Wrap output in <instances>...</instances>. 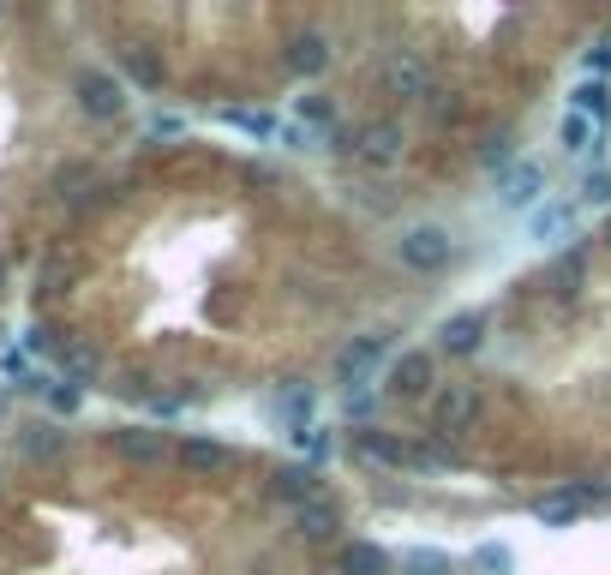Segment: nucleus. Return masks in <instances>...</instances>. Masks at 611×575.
<instances>
[{
  "label": "nucleus",
  "mask_w": 611,
  "mask_h": 575,
  "mask_svg": "<svg viewBox=\"0 0 611 575\" xmlns=\"http://www.w3.org/2000/svg\"><path fill=\"white\" fill-rule=\"evenodd\" d=\"M78 402H84V390H78V384H66V378H60V384H48V408H54V414H78Z\"/></svg>",
  "instance_id": "nucleus-31"
},
{
  "label": "nucleus",
  "mask_w": 611,
  "mask_h": 575,
  "mask_svg": "<svg viewBox=\"0 0 611 575\" xmlns=\"http://www.w3.org/2000/svg\"><path fill=\"white\" fill-rule=\"evenodd\" d=\"M294 444H300V450H306L312 462H330V456H336V432H324V426H312V432H300Z\"/></svg>",
  "instance_id": "nucleus-29"
},
{
  "label": "nucleus",
  "mask_w": 611,
  "mask_h": 575,
  "mask_svg": "<svg viewBox=\"0 0 611 575\" xmlns=\"http://www.w3.org/2000/svg\"><path fill=\"white\" fill-rule=\"evenodd\" d=\"M582 198H588V204H611V168H594V174L582 180Z\"/></svg>",
  "instance_id": "nucleus-34"
},
{
  "label": "nucleus",
  "mask_w": 611,
  "mask_h": 575,
  "mask_svg": "<svg viewBox=\"0 0 611 575\" xmlns=\"http://www.w3.org/2000/svg\"><path fill=\"white\" fill-rule=\"evenodd\" d=\"M330 36L324 30H300V36H288L282 42V66L288 72H300V78H318V72H330Z\"/></svg>",
  "instance_id": "nucleus-7"
},
{
  "label": "nucleus",
  "mask_w": 611,
  "mask_h": 575,
  "mask_svg": "<svg viewBox=\"0 0 611 575\" xmlns=\"http://www.w3.org/2000/svg\"><path fill=\"white\" fill-rule=\"evenodd\" d=\"M336 575H390V552L378 540H354V546H342Z\"/></svg>",
  "instance_id": "nucleus-14"
},
{
  "label": "nucleus",
  "mask_w": 611,
  "mask_h": 575,
  "mask_svg": "<svg viewBox=\"0 0 611 575\" xmlns=\"http://www.w3.org/2000/svg\"><path fill=\"white\" fill-rule=\"evenodd\" d=\"M408 462H414V468H450V462H456V450H450V444H438V438H420V444H408Z\"/></svg>",
  "instance_id": "nucleus-27"
},
{
  "label": "nucleus",
  "mask_w": 611,
  "mask_h": 575,
  "mask_svg": "<svg viewBox=\"0 0 611 575\" xmlns=\"http://www.w3.org/2000/svg\"><path fill=\"white\" fill-rule=\"evenodd\" d=\"M276 498H288L294 510H300V504H312V498H318L312 468H282V474H276Z\"/></svg>",
  "instance_id": "nucleus-20"
},
{
  "label": "nucleus",
  "mask_w": 611,
  "mask_h": 575,
  "mask_svg": "<svg viewBox=\"0 0 611 575\" xmlns=\"http://www.w3.org/2000/svg\"><path fill=\"white\" fill-rule=\"evenodd\" d=\"M570 222H576V204H546V210H534V240H564L570 234Z\"/></svg>",
  "instance_id": "nucleus-19"
},
{
  "label": "nucleus",
  "mask_w": 611,
  "mask_h": 575,
  "mask_svg": "<svg viewBox=\"0 0 611 575\" xmlns=\"http://www.w3.org/2000/svg\"><path fill=\"white\" fill-rule=\"evenodd\" d=\"M456 108H462L456 90H432V96H426V114H432V120H456Z\"/></svg>",
  "instance_id": "nucleus-35"
},
{
  "label": "nucleus",
  "mask_w": 611,
  "mask_h": 575,
  "mask_svg": "<svg viewBox=\"0 0 611 575\" xmlns=\"http://www.w3.org/2000/svg\"><path fill=\"white\" fill-rule=\"evenodd\" d=\"M474 414H480L474 384H444V390L432 396V426H438V438H462V432L474 426Z\"/></svg>",
  "instance_id": "nucleus-5"
},
{
  "label": "nucleus",
  "mask_w": 611,
  "mask_h": 575,
  "mask_svg": "<svg viewBox=\"0 0 611 575\" xmlns=\"http://www.w3.org/2000/svg\"><path fill=\"white\" fill-rule=\"evenodd\" d=\"M0 408H6V390H0Z\"/></svg>",
  "instance_id": "nucleus-38"
},
{
  "label": "nucleus",
  "mask_w": 611,
  "mask_h": 575,
  "mask_svg": "<svg viewBox=\"0 0 611 575\" xmlns=\"http://www.w3.org/2000/svg\"><path fill=\"white\" fill-rule=\"evenodd\" d=\"M390 354H396V336H390V330H366V336H354V342L336 354V384H342L348 396H354V390H366Z\"/></svg>",
  "instance_id": "nucleus-1"
},
{
  "label": "nucleus",
  "mask_w": 611,
  "mask_h": 575,
  "mask_svg": "<svg viewBox=\"0 0 611 575\" xmlns=\"http://www.w3.org/2000/svg\"><path fill=\"white\" fill-rule=\"evenodd\" d=\"M66 450V432H54V426H18V456H30V462H54Z\"/></svg>",
  "instance_id": "nucleus-17"
},
{
  "label": "nucleus",
  "mask_w": 611,
  "mask_h": 575,
  "mask_svg": "<svg viewBox=\"0 0 611 575\" xmlns=\"http://www.w3.org/2000/svg\"><path fill=\"white\" fill-rule=\"evenodd\" d=\"M294 528H300L306 540H330V534L342 528V516H336V504H330V498H312V504H300V510H294Z\"/></svg>",
  "instance_id": "nucleus-16"
},
{
  "label": "nucleus",
  "mask_w": 611,
  "mask_h": 575,
  "mask_svg": "<svg viewBox=\"0 0 611 575\" xmlns=\"http://www.w3.org/2000/svg\"><path fill=\"white\" fill-rule=\"evenodd\" d=\"M276 414H282L288 438L312 432V384H288V390H276Z\"/></svg>",
  "instance_id": "nucleus-15"
},
{
  "label": "nucleus",
  "mask_w": 611,
  "mask_h": 575,
  "mask_svg": "<svg viewBox=\"0 0 611 575\" xmlns=\"http://www.w3.org/2000/svg\"><path fill=\"white\" fill-rule=\"evenodd\" d=\"M114 450H120L126 462H144V468H150V462L168 456V438L150 432V426H120V432H114Z\"/></svg>",
  "instance_id": "nucleus-12"
},
{
  "label": "nucleus",
  "mask_w": 611,
  "mask_h": 575,
  "mask_svg": "<svg viewBox=\"0 0 611 575\" xmlns=\"http://www.w3.org/2000/svg\"><path fill=\"white\" fill-rule=\"evenodd\" d=\"M72 96H78V108L90 114V120H114V114H126V90H120V78L114 72H78L72 78Z\"/></svg>",
  "instance_id": "nucleus-3"
},
{
  "label": "nucleus",
  "mask_w": 611,
  "mask_h": 575,
  "mask_svg": "<svg viewBox=\"0 0 611 575\" xmlns=\"http://www.w3.org/2000/svg\"><path fill=\"white\" fill-rule=\"evenodd\" d=\"M438 348L456 354V360L480 354V348H486V312H456V318H444V324H438Z\"/></svg>",
  "instance_id": "nucleus-9"
},
{
  "label": "nucleus",
  "mask_w": 611,
  "mask_h": 575,
  "mask_svg": "<svg viewBox=\"0 0 611 575\" xmlns=\"http://www.w3.org/2000/svg\"><path fill=\"white\" fill-rule=\"evenodd\" d=\"M540 192H546V168H540L534 156H522V162H510V168L498 174V204H504V210H534Z\"/></svg>",
  "instance_id": "nucleus-6"
},
{
  "label": "nucleus",
  "mask_w": 611,
  "mask_h": 575,
  "mask_svg": "<svg viewBox=\"0 0 611 575\" xmlns=\"http://www.w3.org/2000/svg\"><path fill=\"white\" fill-rule=\"evenodd\" d=\"M294 120H300L306 132H336V102H330V96H300V102H294Z\"/></svg>",
  "instance_id": "nucleus-18"
},
{
  "label": "nucleus",
  "mask_w": 611,
  "mask_h": 575,
  "mask_svg": "<svg viewBox=\"0 0 611 575\" xmlns=\"http://www.w3.org/2000/svg\"><path fill=\"white\" fill-rule=\"evenodd\" d=\"M120 66H126L144 90H156V84H162V60H156L150 48H126V54H120Z\"/></svg>",
  "instance_id": "nucleus-23"
},
{
  "label": "nucleus",
  "mask_w": 611,
  "mask_h": 575,
  "mask_svg": "<svg viewBox=\"0 0 611 575\" xmlns=\"http://www.w3.org/2000/svg\"><path fill=\"white\" fill-rule=\"evenodd\" d=\"M384 84H390V96H402V102H426V96H432V66H426V54H420V48L390 54V60H384Z\"/></svg>",
  "instance_id": "nucleus-4"
},
{
  "label": "nucleus",
  "mask_w": 611,
  "mask_h": 575,
  "mask_svg": "<svg viewBox=\"0 0 611 575\" xmlns=\"http://www.w3.org/2000/svg\"><path fill=\"white\" fill-rule=\"evenodd\" d=\"M480 162H486V168H510V132H492L486 150H480Z\"/></svg>",
  "instance_id": "nucleus-32"
},
{
  "label": "nucleus",
  "mask_w": 611,
  "mask_h": 575,
  "mask_svg": "<svg viewBox=\"0 0 611 575\" xmlns=\"http://www.w3.org/2000/svg\"><path fill=\"white\" fill-rule=\"evenodd\" d=\"M174 462H180L186 474H228L240 456H234L228 444H216V438H186V444L174 450Z\"/></svg>",
  "instance_id": "nucleus-11"
},
{
  "label": "nucleus",
  "mask_w": 611,
  "mask_h": 575,
  "mask_svg": "<svg viewBox=\"0 0 611 575\" xmlns=\"http://www.w3.org/2000/svg\"><path fill=\"white\" fill-rule=\"evenodd\" d=\"M0 276H6V264H0Z\"/></svg>",
  "instance_id": "nucleus-39"
},
{
  "label": "nucleus",
  "mask_w": 611,
  "mask_h": 575,
  "mask_svg": "<svg viewBox=\"0 0 611 575\" xmlns=\"http://www.w3.org/2000/svg\"><path fill=\"white\" fill-rule=\"evenodd\" d=\"M432 378H438V372H432V354H426V348L396 354V366H390V396H408V402H414V396L432 390Z\"/></svg>",
  "instance_id": "nucleus-10"
},
{
  "label": "nucleus",
  "mask_w": 611,
  "mask_h": 575,
  "mask_svg": "<svg viewBox=\"0 0 611 575\" xmlns=\"http://www.w3.org/2000/svg\"><path fill=\"white\" fill-rule=\"evenodd\" d=\"M222 120L240 126V132H252V138H282V126L270 114H258V108H222Z\"/></svg>",
  "instance_id": "nucleus-24"
},
{
  "label": "nucleus",
  "mask_w": 611,
  "mask_h": 575,
  "mask_svg": "<svg viewBox=\"0 0 611 575\" xmlns=\"http://www.w3.org/2000/svg\"><path fill=\"white\" fill-rule=\"evenodd\" d=\"M354 156H360L366 168H396V162H402V126H396V120H372V126H360Z\"/></svg>",
  "instance_id": "nucleus-8"
},
{
  "label": "nucleus",
  "mask_w": 611,
  "mask_h": 575,
  "mask_svg": "<svg viewBox=\"0 0 611 575\" xmlns=\"http://www.w3.org/2000/svg\"><path fill=\"white\" fill-rule=\"evenodd\" d=\"M510 570H516V552L510 546H498V540L474 546V575H510Z\"/></svg>",
  "instance_id": "nucleus-26"
},
{
  "label": "nucleus",
  "mask_w": 611,
  "mask_h": 575,
  "mask_svg": "<svg viewBox=\"0 0 611 575\" xmlns=\"http://www.w3.org/2000/svg\"><path fill=\"white\" fill-rule=\"evenodd\" d=\"M606 108H611V90H606V84H576V114L600 120Z\"/></svg>",
  "instance_id": "nucleus-28"
},
{
  "label": "nucleus",
  "mask_w": 611,
  "mask_h": 575,
  "mask_svg": "<svg viewBox=\"0 0 611 575\" xmlns=\"http://www.w3.org/2000/svg\"><path fill=\"white\" fill-rule=\"evenodd\" d=\"M348 414L366 420V414H372V390H354V396H348Z\"/></svg>",
  "instance_id": "nucleus-36"
},
{
  "label": "nucleus",
  "mask_w": 611,
  "mask_h": 575,
  "mask_svg": "<svg viewBox=\"0 0 611 575\" xmlns=\"http://www.w3.org/2000/svg\"><path fill=\"white\" fill-rule=\"evenodd\" d=\"M552 282H558L564 294H576V282H582V252H570V258H558V270H552Z\"/></svg>",
  "instance_id": "nucleus-33"
},
{
  "label": "nucleus",
  "mask_w": 611,
  "mask_h": 575,
  "mask_svg": "<svg viewBox=\"0 0 611 575\" xmlns=\"http://www.w3.org/2000/svg\"><path fill=\"white\" fill-rule=\"evenodd\" d=\"M606 246H611V216H606Z\"/></svg>",
  "instance_id": "nucleus-37"
},
{
  "label": "nucleus",
  "mask_w": 611,
  "mask_h": 575,
  "mask_svg": "<svg viewBox=\"0 0 611 575\" xmlns=\"http://www.w3.org/2000/svg\"><path fill=\"white\" fill-rule=\"evenodd\" d=\"M564 492H570L582 510H588V504H611V480H570Z\"/></svg>",
  "instance_id": "nucleus-30"
},
{
  "label": "nucleus",
  "mask_w": 611,
  "mask_h": 575,
  "mask_svg": "<svg viewBox=\"0 0 611 575\" xmlns=\"http://www.w3.org/2000/svg\"><path fill=\"white\" fill-rule=\"evenodd\" d=\"M354 456H360L366 468H402V462H408V444L390 438V432H354Z\"/></svg>",
  "instance_id": "nucleus-13"
},
{
  "label": "nucleus",
  "mask_w": 611,
  "mask_h": 575,
  "mask_svg": "<svg viewBox=\"0 0 611 575\" xmlns=\"http://www.w3.org/2000/svg\"><path fill=\"white\" fill-rule=\"evenodd\" d=\"M402 575H456V564H450V552H438V546H414V552L402 558Z\"/></svg>",
  "instance_id": "nucleus-22"
},
{
  "label": "nucleus",
  "mask_w": 611,
  "mask_h": 575,
  "mask_svg": "<svg viewBox=\"0 0 611 575\" xmlns=\"http://www.w3.org/2000/svg\"><path fill=\"white\" fill-rule=\"evenodd\" d=\"M558 144H564V150H594V120L570 108V114L558 120Z\"/></svg>",
  "instance_id": "nucleus-25"
},
{
  "label": "nucleus",
  "mask_w": 611,
  "mask_h": 575,
  "mask_svg": "<svg viewBox=\"0 0 611 575\" xmlns=\"http://www.w3.org/2000/svg\"><path fill=\"white\" fill-rule=\"evenodd\" d=\"M534 516H540L546 528H576V516H582V504H576L570 492H552V498H540V504H534Z\"/></svg>",
  "instance_id": "nucleus-21"
},
{
  "label": "nucleus",
  "mask_w": 611,
  "mask_h": 575,
  "mask_svg": "<svg viewBox=\"0 0 611 575\" xmlns=\"http://www.w3.org/2000/svg\"><path fill=\"white\" fill-rule=\"evenodd\" d=\"M402 264L408 270H420V276H438L450 258H456V240H450V228L444 222H414V228H402Z\"/></svg>",
  "instance_id": "nucleus-2"
}]
</instances>
